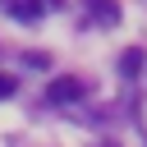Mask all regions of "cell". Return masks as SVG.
Returning a JSON list of instances; mask_svg holds the SVG:
<instances>
[{
  "label": "cell",
  "mask_w": 147,
  "mask_h": 147,
  "mask_svg": "<svg viewBox=\"0 0 147 147\" xmlns=\"http://www.w3.org/2000/svg\"><path fill=\"white\" fill-rule=\"evenodd\" d=\"M83 96H87V83L74 78V74L51 78V87H46V101H55V106H64V101H83Z\"/></svg>",
  "instance_id": "1"
},
{
  "label": "cell",
  "mask_w": 147,
  "mask_h": 147,
  "mask_svg": "<svg viewBox=\"0 0 147 147\" xmlns=\"http://www.w3.org/2000/svg\"><path fill=\"white\" fill-rule=\"evenodd\" d=\"M119 69H124V78H133V74L142 69V51H138V46H129V51H124V60H119Z\"/></svg>",
  "instance_id": "4"
},
{
  "label": "cell",
  "mask_w": 147,
  "mask_h": 147,
  "mask_svg": "<svg viewBox=\"0 0 147 147\" xmlns=\"http://www.w3.org/2000/svg\"><path fill=\"white\" fill-rule=\"evenodd\" d=\"M87 9L101 18V23H115L119 18V9H115V0H87Z\"/></svg>",
  "instance_id": "3"
},
{
  "label": "cell",
  "mask_w": 147,
  "mask_h": 147,
  "mask_svg": "<svg viewBox=\"0 0 147 147\" xmlns=\"http://www.w3.org/2000/svg\"><path fill=\"white\" fill-rule=\"evenodd\" d=\"M18 92V74H0V101Z\"/></svg>",
  "instance_id": "5"
},
{
  "label": "cell",
  "mask_w": 147,
  "mask_h": 147,
  "mask_svg": "<svg viewBox=\"0 0 147 147\" xmlns=\"http://www.w3.org/2000/svg\"><path fill=\"white\" fill-rule=\"evenodd\" d=\"M46 5H51V0H9L5 14H9V18H23V23H37V18L46 14Z\"/></svg>",
  "instance_id": "2"
}]
</instances>
